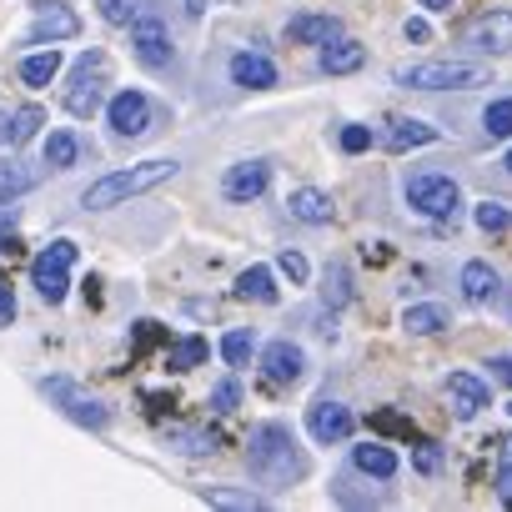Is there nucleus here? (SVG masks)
Here are the masks:
<instances>
[{
    "instance_id": "nucleus-21",
    "label": "nucleus",
    "mask_w": 512,
    "mask_h": 512,
    "mask_svg": "<svg viewBox=\"0 0 512 512\" xmlns=\"http://www.w3.org/2000/svg\"><path fill=\"white\" fill-rule=\"evenodd\" d=\"M367 61V51L357 46V41H332V46H322V71L327 76H347V71H357Z\"/></svg>"
},
{
    "instance_id": "nucleus-4",
    "label": "nucleus",
    "mask_w": 512,
    "mask_h": 512,
    "mask_svg": "<svg viewBox=\"0 0 512 512\" xmlns=\"http://www.w3.org/2000/svg\"><path fill=\"white\" fill-rule=\"evenodd\" d=\"M41 392H46V402H51V407H61L76 427H91V432H106V427H111L106 402H96L91 392H81L71 377H46V382H41Z\"/></svg>"
},
{
    "instance_id": "nucleus-13",
    "label": "nucleus",
    "mask_w": 512,
    "mask_h": 512,
    "mask_svg": "<svg viewBox=\"0 0 512 512\" xmlns=\"http://www.w3.org/2000/svg\"><path fill=\"white\" fill-rule=\"evenodd\" d=\"M71 36H81V16L76 11H66V6H41L36 11V21H31V46H41V41H71Z\"/></svg>"
},
{
    "instance_id": "nucleus-25",
    "label": "nucleus",
    "mask_w": 512,
    "mask_h": 512,
    "mask_svg": "<svg viewBox=\"0 0 512 512\" xmlns=\"http://www.w3.org/2000/svg\"><path fill=\"white\" fill-rule=\"evenodd\" d=\"M166 442H171L176 452H191V457H201V452H216V447H221V437H216V432H206V427H171V432H166Z\"/></svg>"
},
{
    "instance_id": "nucleus-37",
    "label": "nucleus",
    "mask_w": 512,
    "mask_h": 512,
    "mask_svg": "<svg viewBox=\"0 0 512 512\" xmlns=\"http://www.w3.org/2000/svg\"><path fill=\"white\" fill-rule=\"evenodd\" d=\"M236 402H241V387H236L231 377L211 387V412H221V417H226V412H236Z\"/></svg>"
},
{
    "instance_id": "nucleus-32",
    "label": "nucleus",
    "mask_w": 512,
    "mask_h": 512,
    "mask_svg": "<svg viewBox=\"0 0 512 512\" xmlns=\"http://www.w3.org/2000/svg\"><path fill=\"white\" fill-rule=\"evenodd\" d=\"M482 131H487L492 141H507V136H512V101H492V106L482 111Z\"/></svg>"
},
{
    "instance_id": "nucleus-45",
    "label": "nucleus",
    "mask_w": 512,
    "mask_h": 512,
    "mask_svg": "<svg viewBox=\"0 0 512 512\" xmlns=\"http://www.w3.org/2000/svg\"><path fill=\"white\" fill-rule=\"evenodd\" d=\"M201 11H206V0H181V16H186V21H196Z\"/></svg>"
},
{
    "instance_id": "nucleus-30",
    "label": "nucleus",
    "mask_w": 512,
    "mask_h": 512,
    "mask_svg": "<svg viewBox=\"0 0 512 512\" xmlns=\"http://www.w3.org/2000/svg\"><path fill=\"white\" fill-rule=\"evenodd\" d=\"M211 507H231V512H251V507H262V497L256 492H241V487H211L206 492Z\"/></svg>"
},
{
    "instance_id": "nucleus-22",
    "label": "nucleus",
    "mask_w": 512,
    "mask_h": 512,
    "mask_svg": "<svg viewBox=\"0 0 512 512\" xmlns=\"http://www.w3.org/2000/svg\"><path fill=\"white\" fill-rule=\"evenodd\" d=\"M402 327H407L412 337H432V332L447 327V307H437V302H417V307L402 312Z\"/></svg>"
},
{
    "instance_id": "nucleus-35",
    "label": "nucleus",
    "mask_w": 512,
    "mask_h": 512,
    "mask_svg": "<svg viewBox=\"0 0 512 512\" xmlns=\"http://www.w3.org/2000/svg\"><path fill=\"white\" fill-rule=\"evenodd\" d=\"M221 357H226L231 367H241V362L251 357V332H226V337H221Z\"/></svg>"
},
{
    "instance_id": "nucleus-33",
    "label": "nucleus",
    "mask_w": 512,
    "mask_h": 512,
    "mask_svg": "<svg viewBox=\"0 0 512 512\" xmlns=\"http://www.w3.org/2000/svg\"><path fill=\"white\" fill-rule=\"evenodd\" d=\"M101 6V21L106 26H131L141 16V0H96Z\"/></svg>"
},
{
    "instance_id": "nucleus-17",
    "label": "nucleus",
    "mask_w": 512,
    "mask_h": 512,
    "mask_svg": "<svg viewBox=\"0 0 512 512\" xmlns=\"http://www.w3.org/2000/svg\"><path fill=\"white\" fill-rule=\"evenodd\" d=\"M447 397H452V412H457L462 422H472V417L487 407V387H482L472 372H452V377H447Z\"/></svg>"
},
{
    "instance_id": "nucleus-15",
    "label": "nucleus",
    "mask_w": 512,
    "mask_h": 512,
    "mask_svg": "<svg viewBox=\"0 0 512 512\" xmlns=\"http://www.w3.org/2000/svg\"><path fill=\"white\" fill-rule=\"evenodd\" d=\"M231 81L241 91H272L277 86V66L262 56V51H236L231 56Z\"/></svg>"
},
{
    "instance_id": "nucleus-9",
    "label": "nucleus",
    "mask_w": 512,
    "mask_h": 512,
    "mask_svg": "<svg viewBox=\"0 0 512 512\" xmlns=\"http://www.w3.org/2000/svg\"><path fill=\"white\" fill-rule=\"evenodd\" d=\"M462 46L477 56H507L512 51V11H487L482 21H472L462 31Z\"/></svg>"
},
{
    "instance_id": "nucleus-31",
    "label": "nucleus",
    "mask_w": 512,
    "mask_h": 512,
    "mask_svg": "<svg viewBox=\"0 0 512 512\" xmlns=\"http://www.w3.org/2000/svg\"><path fill=\"white\" fill-rule=\"evenodd\" d=\"M322 297H327L332 312L347 307V302H352V272H347V267H327V287H322Z\"/></svg>"
},
{
    "instance_id": "nucleus-47",
    "label": "nucleus",
    "mask_w": 512,
    "mask_h": 512,
    "mask_svg": "<svg viewBox=\"0 0 512 512\" xmlns=\"http://www.w3.org/2000/svg\"><path fill=\"white\" fill-rule=\"evenodd\" d=\"M417 6H427V11H452L457 0H417Z\"/></svg>"
},
{
    "instance_id": "nucleus-10",
    "label": "nucleus",
    "mask_w": 512,
    "mask_h": 512,
    "mask_svg": "<svg viewBox=\"0 0 512 512\" xmlns=\"http://www.w3.org/2000/svg\"><path fill=\"white\" fill-rule=\"evenodd\" d=\"M106 121H111V131H116V136L136 141V136H146V131H151V101H146L141 91H121V96H111Z\"/></svg>"
},
{
    "instance_id": "nucleus-19",
    "label": "nucleus",
    "mask_w": 512,
    "mask_h": 512,
    "mask_svg": "<svg viewBox=\"0 0 512 512\" xmlns=\"http://www.w3.org/2000/svg\"><path fill=\"white\" fill-rule=\"evenodd\" d=\"M236 297L272 307V302H277V277H272V267H246V272L236 277Z\"/></svg>"
},
{
    "instance_id": "nucleus-49",
    "label": "nucleus",
    "mask_w": 512,
    "mask_h": 512,
    "mask_svg": "<svg viewBox=\"0 0 512 512\" xmlns=\"http://www.w3.org/2000/svg\"><path fill=\"white\" fill-rule=\"evenodd\" d=\"M502 166H507V171H512V151H507V156H502Z\"/></svg>"
},
{
    "instance_id": "nucleus-34",
    "label": "nucleus",
    "mask_w": 512,
    "mask_h": 512,
    "mask_svg": "<svg viewBox=\"0 0 512 512\" xmlns=\"http://www.w3.org/2000/svg\"><path fill=\"white\" fill-rule=\"evenodd\" d=\"M196 362H206V342H201V337H186V342L171 352V367H176V372H191Z\"/></svg>"
},
{
    "instance_id": "nucleus-43",
    "label": "nucleus",
    "mask_w": 512,
    "mask_h": 512,
    "mask_svg": "<svg viewBox=\"0 0 512 512\" xmlns=\"http://www.w3.org/2000/svg\"><path fill=\"white\" fill-rule=\"evenodd\" d=\"M497 497L512 507V467H502V472H497Z\"/></svg>"
},
{
    "instance_id": "nucleus-18",
    "label": "nucleus",
    "mask_w": 512,
    "mask_h": 512,
    "mask_svg": "<svg viewBox=\"0 0 512 512\" xmlns=\"http://www.w3.org/2000/svg\"><path fill=\"white\" fill-rule=\"evenodd\" d=\"M292 216L297 221H307V226H327L332 221V196L327 191H317V186H302V191H292Z\"/></svg>"
},
{
    "instance_id": "nucleus-5",
    "label": "nucleus",
    "mask_w": 512,
    "mask_h": 512,
    "mask_svg": "<svg viewBox=\"0 0 512 512\" xmlns=\"http://www.w3.org/2000/svg\"><path fill=\"white\" fill-rule=\"evenodd\" d=\"M71 262H76V241H51L36 262H31V287L56 307L71 292Z\"/></svg>"
},
{
    "instance_id": "nucleus-38",
    "label": "nucleus",
    "mask_w": 512,
    "mask_h": 512,
    "mask_svg": "<svg viewBox=\"0 0 512 512\" xmlns=\"http://www.w3.org/2000/svg\"><path fill=\"white\" fill-rule=\"evenodd\" d=\"M277 267H282V272H287V277H292L297 287H302V282L312 277V267H307V256H302V251H292V246H287V251L277 256Z\"/></svg>"
},
{
    "instance_id": "nucleus-27",
    "label": "nucleus",
    "mask_w": 512,
    "mask_h": 512,
    "mask_svg": "<svg viewBox=\"0 0 512 512\" xmlns=\"http://www.w3.org/2000/svg\"><path fill=\"white\" fill-rule=\"evenodd\" d=\"M56 76H61V51H41V56L21 61V81L26 86H51Z\"/></svg>"
},
{
    "instance_id": "nucleus-36",
    "label": "nucleus",
    "mask_w": 512,
    "mask_h": 512,
    "mask_svg": "<svg viewBox=\"0 0 512 512\" xmlns=\"http://www.w3.org/2000/svg\"><path fill=\"white\" fill-rule=\"evenodd\" d=\"M36 126H41V111H36V106H21V111H16V126H11V141L26 146V141L36 136Z\"/></svg>"
},
{
    "instance_id": "nucleus-1",
    "label": "nucleus",
    "mask_w": 512,
    "mask_h": 512,
    "mask_svg": "<svg viewBox=\"0 0 512 512\" xmlns=\"http://www.w3.org/2000/svg\"><path fill=\"white\" fill-rule=\"evenodd\" d=\"M246 462H251V477L262 482V487H292V482L307 477V457L297 452V437H292V427H282V422L251 427Z\"/></svg>"
},
{
    "instance_id": "nucleus-20",
    "label": "nucleus",
    "mask_w": 512,
    "mask_h": 512,
    "mask_svg": "<svg viewBox=\"0 0 512 512\" xmlns=\"http://www.w3.org/2000/svg\"><path fill=\"white\" fill-rule=\"evenodd\" d=\"M352 467L357 472H367V477H392L397 472V452L392 447H382V442H362V447H352Z\"/></svg>"
},
{
    "instance_id": "nucleus-39",
    "label": "nucleus",
    "mask_w": 512,
    "mask_h": 512,
    "mask_svg": "<svg viewBox=\"0 0 512 512\" xmlns=\"http://www.w3.org/2000/svg\"><path fill=\"white\" fill-rule=\"evenodd\" d=\"M412 462H417V472L432 477V472H442V447H437V442H422V447L412 452Z\"/></svg>"
},
{
    "instance_id": "nucleus-50",
    "label": "nucleus",
    "mask_w": 512,
    "mask_h": 512,
    "mask_svg": "<svg viewBox=\"0 0 512 512\" xmlns=\"http://www.w3.org/2000/svg\"><path fill=\"white\" fill-rule=\"evenodd\" d=\"M507 412H512V402H507Z\"/></svg>"
},
{
    "instance_id": "nucleus-23",
    "label": "nucleus",
    "mask_w": 512,
    "mask_h": 512,
    "mask_svg": "<svg viewBox=\"0 0 512 512\" xmlns=\"http://www.w3.org/2000/svg\"><path fill=\"white\" fill-rule=\"evenodd\" d=\"M76 161H81V141L71 131H51L46 136V166L51 171H71Z\"/></svg>"
},
{
    "instance_id": "nucleus-26",
    "label": "nucleus",
    "mask_w": 512,
    "mask_h": 512,
    "mask_svg": "<svg viewBox=\"0 0 512 512\" xmlns=\"http://www.w3.org/2000/svg\"><path fill=\"white\" fill-rule=\"evenodd\" d=\"M36 186V171L26 161H0V201H16Z\"/></svg>"
},
{
    "instance_id": "nucleus-42",
    "label": "nucleus",
    "mask_w": 512,
    "mask_h": 512,
    "mask_svg": "<svg viewBox=\"0 0 512 512\" xmlns=\"http://www.w3.org/2000/svg\"><path fill=\"white\" fill-rule=\"evenodd\" d=\"M402 36L422 46V41H432V26H427V21H407V26H402Z\"/></svg>"
},
{
    "instance_id": "nucleus-8",
    "label": "nucleus",
    "mask_w": 512,
    "mask_h": 512,
    "mask_svg": "<svg viewBox=\"0 0 512 512\" xmlns=\"http://www.w3.org/2000/svg\"><path fill=\"white\" fill-rule=\"evenodd\" d=\"M131 46H136V56H141V66H151V71H166L171 66V36H166V21L161 16H151V11H141L136 21H131Z\"/></svg>"
},
{
    "instance_id": "nucleus-12",
    "label": "nucleus",
    "mask_w": 512,
    "mask_h": 512,
    "mask_svg": "<svg viewBox=\"0 0 512 512\" xmlns=\"http://www.w3.org/2000/svg\"><path fill=\"white\" fill-rule=\"evenodd\" d=\"M272 186V166L267 161H236L226 176H221V196L226 201H256Z\"/></svg>"
},
{
    "instance_id": "nucleus-46",
    "label": "nucleus",
    "mask_w": 512,
    "mask_h": 512,
    "mask_svg": "<svg viewBox=\"0 0 512 512\" xmlns=\"http://www.w3.org/2000/svg\"><path fill=\"white\" fill-rule=\"evenodd\" d=\"M11 126H16V116H11V111H0V146L11 141Z\"/></svg>"
},
{
    "instance_id": "nucleus-3",
    "label": "nucleus",
    "mask_w": 512,
    "mask_h": 512,
    "mask_svg": "<svg viewBox=\"0 0 512 512\" xmlns=\"http://www.w3.org/2000/svg\"><path fill=\"white\" fill-rule=\"evenodd\" d=\"M392 81L407 91H472V86H487L492 71L477 61H417V66H397Z\"/></svg>"
},
{
    "instance_id": "nucleus-6",
    "label": "nucleus",
    "mask_w": 512,
    "mask_h": 512,
    "mask_svg": "<svg viewBox=\"0 0 512 512\" xmlns=\"http://www.w3.org/2000/svg\"><path fill=\"white\" fill-rule=\"evenodd\" d=\"M407 206H417L422 216L447 221V216H457L462 191H457V181H452V176H442V171H417V176L407 181Z\"/></svg>"
},
{
    "instance_id": "nucleus-41",
    "label": "nucleus",
    "mask_w": 512,
    "mask_h": 512,
    "mask_svg": "<svg viewBox=\"0 0 512 512\" xmlns=\"http://www.w3.org/2000/svg\"><path fill=\"white\" fill-rule=\"evenodd\" d=\"M16 322V297H11V287L0 282V327H11Z\"/></svg>"
},
{
    "instance_id": "nucleus-29",
    "label": "nucleus",
    "mask_w": 512,
    "mask_h": 512,
    "mask_svg": "<svg viewBox=\"0 0 512 512\" xmlns=\"http://www.w3.org/2000/svg\"><path fill=\"white\" fill-rule=\"evenodd\" d=\"M472 216H477V226H482L487 236H507V231H512V206H507V201H482Z\"/></svg>"
},
{
    "instance_id": "nucleus-2",
    "label": "nucleus",
    "mask_w": 512,
    "mask_h": 512,
    "mask_svg": "<svg viewBox=\"0 0 512 512\" xmlns=\"http://www.w3.org/2000/svg\"><path fill=\"white\" fill-rule=\"evenodd\" d=\"M176 171H181V161H171V156H156V161L111 171V176H101V181H91V186L81 191V206H86V211H111V206H121V201H131V196H141V191L171 181Z\"/></svg>"
},
{
    "instance_id": "nucleus-14",
    "label": "nucleus",
    "mask_w": 512,
    "mask_h": 512,
    "mask_svg": "<svg viewBox=\"0 0 512 512\" xmlns=\"http://www.w3.org/2000/svg\"><path fill=\"white\" fill-rule=\"evenodd\" d=\"M262 372H267L272 382H287V387H292V382H302V372H307V352L282 337V342H272V347L262 352Z\"/></svg>"
},
{
    "instance_id": "nucleus-7",
    "label": "nucleus",
    "mask_w": 512,
    "mask_h": 512,
    "mask_svg": "<svg viewBox=\"0 0 512 512\" xmlns=\"http://www.w3.org/2000/svg\"><path fill=\"white\" fill-rule=\"evenodd\" d=\"M106 56L101 51H86L81 61H76V76H71V86H66V111L71 116H96L101 111V86H106Z\"/></svg>"
},
{
    "instance_id": "nucleus-44",
    "label": "nucleus",
    "mask_w": 512,
    "mask_h": 512,
    "mask_svg": "<svg viewBox=\"0 0 512 512\" xmlns=\"http://www.w3.org/2000/svg\"><path fill=\"white\" fill-rule=\"evenodd\" d=\"M492 377L512 387V357H497V362H492Z\"/></svg>"
},
{
    "instance_id": "nucleus-40",
    "label": "nucleus",
    "mask_w": 512,
    "mask_h": 512,
    "mask_svg": "<svg viewBox=\"0 0 512 512\" xmlns=\"http://www.w3.org/2000/svg\"><path fill=\"white\" fill-rule=\"evenodd\" d=\"M367 146H372V131H367V126H347V131H342V151H347V156H357V151H367Z\"/></svg>"
},
{
    "instance_id": "nucleus-24",
    "label": "nucleus",
    "mask_w": 512,
    "mask_h": 512,
    "mask_svg": "<svg viewBox=\"0 0 512 512\" xmlns=\"http://www.w3.org/2000/svg\"><path fill=\"white\" fill-rule=\"evenodd\" d=\"M492 292H497V272L487 262H467L462 267V297L467 302H487Z\"/></svg>"
},
{
    "instance_id": "nucleus-28",
    "label": "nucleus",
    "mask_w": 512,
    "mask_h": 512,
    "mask_svg": "<svg viewBox=\"0 0 512 512\" xmlns=\"http://www.w3.org/2000/svg\"><path fill=\"white\" fill-rule=\"evenodd\" d=\"M437 141V126L427 121H397V131L387 136V151H412V146H432Z\"/></svg>"
},
{
    "instance_id": "nucleus-11",
    "label": "nucleus",
    "mask_w": 512,
    "mask_h": 512,
    "mask_svg": "<svg viewBox=\"0 0 512 512\" xmlns=\"http://www.w3.org/2000/svg\"><path fill=\"white\" fill-rule=\"evenodd\" d=\"M307 432H312L322 447H332V442H347V437L357 432V417H352V407H342V402H317V407H307Z\"/></svg>"
},
{
    "instance_id": "nucleus-16",
    "label": "nucleus",
    "mask_w": 512,
    "mask_h": 512,
    "mask_svg": "<svg viewBox=\"0 0 512 512\" xmlns=\"http://www.w3.org/2000/svg\"><path fill=\"white\" fill-rule=\"evenodd\" d=\"M287 41L292 46H332V41H342V21L337 16H297V21H287Z\"/></svg>"
},
{
    "instance_id": "nucleus-48",
    "label": "nucleus",
    "mask_w": 512,
    "mask_h": 512,
    "mask_svg": "<svg viewBox=\"0 0 512 512\" xmlns=\"http://www.w3.org/2000/svg\"><path fill=\"white\" fill-rule=\"evenodd\" d=\"M502 467H512V437L502 442Z\"/></svg>"
}]
</instances>
